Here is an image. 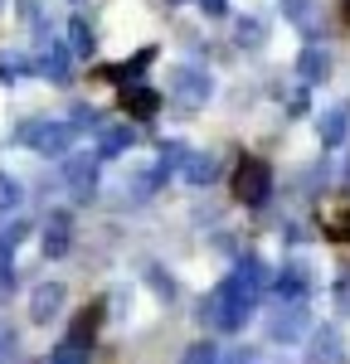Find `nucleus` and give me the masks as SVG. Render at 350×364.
Masks as SVG:
<instances>
[{
    "mask_svg": "<svg viewBox=\"0 0 350 364\" xmlns=\"http://www.w3.org/2000/svg\"><path fill=\"white\" fill-rule=\"evenodd\" d=\"M63 301H68V287L63 282H39L34 296H29V321L34 326H49L58 311H63Z\"/></svg>",
    "mask_w": 350,
    "mask_h": 364,
    "instance_id": "obj_11",
    "label": "nucleus"
},
{
    "mask_svg": "<svg viewBox=\"0 0 350 364\" xmlns=\"http://www.w3.org/2000/svg\"><path fill=\"white\" fill-rule=\"evenodd\" d=\"M200 10L209 20H224V15H229V0H200Z\"/></svg>",
    "mask_w": 350,
    "mask_h": 364,
    "instance_id": "obj_31",
    "label": "nucleus"
},
{
    "mask_svg": "<svg viewBox=\"0 0 350 364\" xmlns=\"http://www.w3.org/2000/svg\"><path fill=\"white\" fill-rule=\"evenodd\" d=\"M97 156L92 151H78V156H68L63 161V185L73 190V199L78 204H92V195H97Z\"/></svg>",
    "mask_w": 350,
    "mask_h": 364,
    "instance_id": "obj_6",
    "label": "nucleus"
},
{
    "mask_svg": "<svg viewBox=\"0 0 350 364\" xmlns=\"http://www.w3.org/2000/svg\"><path fill=\"white\" fill-rule=\"evenodd\" d=\"M258 296H262V291L253 287V282H243L238 272H229V277L200 301V321L209 326V331H219V336H233V331L248 326V316H253V306H258Z\"/></svg>",
    "mask_w": 350,
    "mask_h": 364,
    "instance_id": "obj_1",
    "label": "nucleus"
},
{
    "mask_svg": "<svg viewBox=\"0 0 350 364\" xmlns=\"http://www.w3.org/2000/svg\"><path fill=\"white\" fill-rule=\"evenodd\" d=\"M219 364H258V360H253V350H229V360L219 355Z\"/></svg>",
    "mask_w": 350,
    "mask_h": 364,
    "instance_id": "obj_32",
    "label": "nucleus"
},
{
    "mask_svg": "<svg viewBox=\"0 0 350 364\" xmlns=\"http://www.w3.org/2000/svg\"><path fill=\"white\" fill-rule=\"evenodd\" d=\"M34 73L49 78V83H68V78H73V54H68V44H63V39L39 44V54H34Z\"/></svg>",
    "mask_w": 350,
    "mask_h": 364,
    "instance_id": "obj_7",
    "label": "nucleus"
},
{
    "mask_svg": "<svg viewBox=\"0 0 350 364\" xmlns=\"http://www.w3.org/2000/svg\"><path fill=\"white\" fill-rule=\"evenodd\" d=\"M102 316H107V301H88V306L73 316L68 340H83V345H92V340H97V331H102Z\"/></svg>",
    "mask_w": 350,
    "mask_h": 364,
    "instance_id": "obj_18",
    "label": "nucleus"
},
{
    "mask_svg": "<svg viewBox=\"0 0 350 364\" xmlns=\"http://www.w3.org/2000/svg\"><path fill=\"white\" fill-rule=\"evenodd\" d=\"M267 287H272L277 301H302V296L312 291V267H307V262H287L277 277H267Z\"/></svg>",
    "mask_w": 350,
    "mask_h": 364,
    "instance_id": "obj_12",
    "label": "nucleus"
},
{
    "mask_svg": "<svg viewBox=\"0 0 350 364\" xmlns=\"http://www.w3.org/2000/svg\"><path fill=\"white\" fill-rule=\"evenodd\" d=\"M49 364H92V345H83V340H58L54 350H49Z\"/></svg>",
    "mask_w": 350,
    "mask_h": 364,
    "instance_id": "obj_20",
    "label": "nucleus"
},
{
    "mask_svg": "<svg viewBox=\"0 0 350 364\" xmlns=\"http://www.w3.org/2000/svg\"><path fill=\"white\" fill-rule=\"evenodd\" d=\"M156 151H161V166H166V170H180V161L190 156V146H185V141H161Z\"/></svg>",
    "mask_w": 350,
    "mask_h": 364,
    "instance_id": "obj_27",
    "label": "nucleus"
},
{
    "mask_svg": "<svg viewBox=\"0 0 350 364\" xmlns=\"http://www.w3.org/2000/svg\"><path fill=\"white\" fill-rule=\"evenodd\" d=\"M346 10H350V0H346Z\"/></svg>",
    "mask_w": 350,
    "mask_h": 364,
    "instance_id": "obj_33",
    "label": "nucleus"
},
{
    "mask_svg": "<svg viewBox=\"0 0 350 364\" xmlns=\"http://www.w3.org/2000/svg\"><path fill=\"white\" fill-rule=\"evenodd\" d=\"M282 5V15H287V25H297V29H317V0H277Z\"/></svg>",
    "mask_w": 350,
    "mask_h": 364,
    "instance_id": "obj_21",
    "label": "nucleus"
},
{
    "mask_svg": "<svg viewBox=\"0 0 350 364\" xmlns=\"http://www.w3.org/2000/svg\"><path fill=\"white\" fill-rule=\"evenodd\" d=\"M209 97H214V73L195 68V63H175L171 68V102L200 112V107H209Z\"/></svg>",
    "mask_w": 350,
    "mask_h": 364,
    "instance_id": "obj_4",
    "label": "nucleus"
},
{
    "mask_svg": "<svg viewBox=\"0 0 350 364\" xmlns=\"http://www.w3.org/2000/svg\"><path fill=\"white\" fill-rule=\"evenodd\" d=\"M39 248H44V257H68V248H73V219H68V209H54V214L44 219Z\"/></svg>",
    "mask_w": 350,
    "mask_h": 364,
    "instance_id": "obj_13",
    "label": "nucleus"
},
{
    "mask_svg": "<svg viewBox=\"0 0 350 364\" xmlns=\"http://www.w3.org/2000/svg\"><path fill=\"white\" fill-rule=\"evenodd\" d=\"M146 282H151V291H156L161 301H175V291H180V287H175V277L166 272V267H146Z\"/></svg>",
    "mask_w": 350,
    "mask_h": 364,
    "instance_id": "obj_25",
    "label": "nucleus"
},
{
    "mask_svg": "<svg viewBox=\"0 0 350 364\" xmlns=\"http://www.w3.org/2000/svg\"><path fill=\"white\" fill-rule=\"evenodd\" d=\"M346 132H350V107H346V102H336V107H326V112L317 117V136H321L326 151H331V146H341Z\"/></svg>",
    "mask_w": 350,
    "mask_h": 364,
    "instance_id": "obj_16",
    "label": "nucleus"
},
{
    "mask_svg": "<svg viewBox=\"0 0 350 364\" xmlns=\"http://www.w3.org/2000/svg\"><path fill=\"white\" fill-rule=\"evenodd\" d=\"M307 364H346V340H341V331H336V326H321V331H312Z\"/></svg>",
    "mask_w": 350,
    "mask_h": 364,
    "instance_id": "obj_14",
    "label": "nucleus"
},
{
    "mask_svg": "<svg viewBox=\"0 0 350 364\" xmlns=\"http://www.w3.org/2000/svg\"><path fill=\"white\" fill-rule=\"evenodd\" d=\"M307 331H312V306H307V296H302V301H277V311L267 316V340H277V345H297Z\"/></svg>",
    "mask_w": 350,
    "mask_h": 364,
    "instance_id": "obj_5",
    "label": "nucleus"
},
{
    "mask_svg": "<svg viewBox=\"0 0 350 364\" xmlns=\"http://www.w3.org/2000/svg\"><path fill=\"white\" fill-rule=\"evenodd\" d=\"M68 117H73V122H68L73 132H92V136L102 132V112H97V107H88V102H73V107H68Z\"/></svg>",
    "mask_w": 350,
    "mask_h": 364,
    "instance_id": "obj_23",
    "label": "nucleus"
},
{
    "mask_svg": "<svg viewBox=\"0 0 350 364\" xmlns=\"http://www.w3.org/2000/svg\"><path fill=\"white\" fill-rule=\"evenodd\" d=\"M68 54H73V58H92V54H97L92 25H88L83 15H73V20H68Z\"/></svg>",
    "mask_w": 350,
    "mask_h": 364,
    "instance_id": "obj_19",
    "label": "nucleus"
},
{
    "mask_svg": "<svg viewBox=\"0 0 350 364\" xmlns=\"http://www.w3.org/2000/svg\"><path fill=\"white\" fill-rule=\"evenodd\" d=\"M161 102H166V97L146 83V78H142V83H127V87H122V112L132 117V122H151V117L161 112Z\"/></svg>",
    "mask_w": 350,
    "mask_h": 364,
    "instance_id": "obj_10",
    "label": "nucleus"
},
{
    "mask_svg": "<svg viewBox=\"0 0 350 364\" xmlns=\"http://www.w3.org/2000/svg\"><path fill=\"white\" fill-rule=\"evenodd\" d=\"M20 199H25V185H20L15 175H5V170H0V214H15V209H20Z\"/></svg>",
    "mask_w": 350,
    "mask_h": 364,
    "instance_id": "obj_24",
    "label": "nucleus"
},
{
    "mask_svg": "<svg viewBox=\"0 0 350 364\" xmlns=\"http://www.w3.org/2000/svg\"><path fill=\"white\" fill-rule=\"evenodd\" d=\"M262 39H267V29H262V20H258V15L238 20V44H243V49H258Z\"/></svg>",
    "mask_w": 350,
    "mask_h": 364,
    "instance_id": "obj_26",
    "label": "nucleus"
},
{
    "mask_svg": "<svg viewBox=\"0 0 350 364\" xmlns=\"http://www.w3.org/2000/svg\"><path fill=\"white\" fill-rule=\"evenodd\" d=\"M151 63H156V44L137 49V58H122V63H102V68H97V78H102V83H112V87H127V83H142Z\"/></svg>",
    "mask_w": 350,
    "mask_h": 364,
    "instance_id": "obj_8",
    "label": "nucleus"
},
{
    "mask_svg": "<svg viewBox=\"0 0 350 364\" xmlns=\"http://www.w3.org/2000/svg\"><path fill=\"white\" fill-rule=\"evenodd\" d=\"M15 355H20V336L0 326V364H10V360H15Z\"/></svg>",
    "mask_w": 350,
    "mask_h": 364,
    "instance_id": "obj_30",
    "label": "nucleus"
},
{
    "mask_svg": "<svg viewBox=\"0 0 350 364\" xmlns=\"http://www.w3.org/2000/svg\"><path fill=\"white\" fill-rule=\"evenodd\" d=\"M15 146H25V151H39V156H68V146H73V127L68 122H54V117H29L25 127H15Z\"/></svg>",
    "mask_w": 350,
    "mask_h": 364,
    "instance_id": "obj_2",
    "label": "nucleus"
},
{
    "mask_svg": "<svg viewBox=\"0 0 350 364\" xmlns=\"http://www.w3.org/2000/svg\"><path fill=\"white\" fill-rule=\"evenodd\" d=\"M180 364H219V350L209 345V340H195L190 350H185V360Z\"/></svg>",
    "mask_w": 350,
    "mask_h": 364,
    "instance_id": "obj_28",
    "label": "nucleus"
},
{
    "mask_svg": "<svg viewBox=\"0 0 350 364\" xmlns=\"http://www.w3.org/2000/svg\"><path fill=\"white\" fill-rule=\"evenodd\" d=\"M180 175H185L195 190H204V185H214V180H219V161H214L209 151H190V156L180 161Z\"/></svg>",
    "mask_w": 350,
    "mask_h": 364,
    "instance_id": "obj_17",
    "label": "nucleus"
},
{
    "mask_svg": "<svg viewBox=\"0 0 350 364\" xmlns=\"http://www.w3.org/2000/svg\"><path fill=\"white\" fill-rule=\"evenodd\" d=\"M233 199L238 204H248V209H262L267 199H272V166L262 161V156H243L238 166H233Z\"/></svg>",
    "mask_w": 350,
    "mask_h": 364,
    "instance_id": "obj_3",
    "label": "nucleus"
},
{
    "mask_svg": "<svg viewBox=\"0 0 350 364\" xmlns=\"http://www.w3.org/2000/svg\"><path fill=\"white\" fill-rule=\"evenodd\" d=\"M137 141H142V132H137L132 122H127V127H102V132H97V151H92V156H97V161H117V156H122V151H132Z\"/></svg>",
    "mask_w": 350,
    "mask_h": 364,
    "instance_id": "obj_15",
    "label": "nucleus"
},
{
    "mask_svg": "<svg viewBox=\"0 0 350 364\" xmlns=\"http://www.w3.org/2000/svg\"><path fill=\"white\" fill-rule=\"evenodd\" d=\"M297 78H302V87H317V83L331 78V49H326L321 39L302 44V54H297Z\"/></svg>",
    "mask_w": 350,
    "mask_h": 364,
    "instance_id": "obj_9",
    "label": "nucleus"
},
{
    "mask_svg": "<svg viewBox=\"0 0 350 364\" xmlns=\"http://www.w3.org/2000/svg\"><path fill=\"white\" fill-rule=\"evenodd\" d=\"M34 73V58L29 54H0V83H20Z\"/></svg>",
    "mask_w": 350,
    "mask_h": 364,
    "instance_id": "obj_22",
    "label": "nucleus"
},
{
    "mask_svg": "<svg viewBox=\"0 0 350 364\" xmlns=\"http://www.w3.org/2000/svg\"><path fill=\"white\" fill-rule=\"evenodd\" d=\"M326 238L350 243V209H346V214H331V219H326Z\"/></svg>",
    "mask_w": 350,
    "mask_h": 364,
    "instance_id": "obj_29",
    "label": "nucleus"
}]
</instances>
